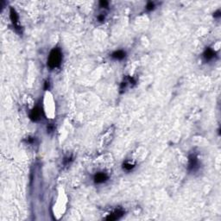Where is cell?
Here are the masks:
<instances>
[{
    "label": "cell",
    "instance_id": "6da1fadb",
    "mask_svg": "<svg viewBox=\"0 0 221 221\" xmlns=\"http://www.w3.org/2000/svg\"><path fill=\"white\" fill-rule=\"evenodd\" d=\"M62 60V54L60 50V49L55 48L49 54V59H48V66L50 68H55L61 65Z\"/></svg>",
    "mask_w": 221,
    "mask_h": 221
},
{
    "label": "cell",
    "instance_id": "7a4b0ae2",
    "mask_svg": "<svg viewBox=\"0 0 221 221\" xmlns=\"http://www.w3.org/2000/svg\"><path fill=\"white\" fill-rule=\"evenodd\" d=\"M124 214H125V212H124L122 209H118V210H116L114 213H110V214H109V215L106 217V220H117L120 219Z\"/></svg>",
    "mask_w": 221,
    "mask_h": 221
},
{
    "label": "cell",
    "instance_id": "3957f363",
    "mask_svg": "<svg viewBox=\"0 0 221 221\" xmlns=\"http://www.w3.org/2000/svg\"><path fill=\"white\" fill-rule=\"evenodd\" d=\"M198 168V159L195 156L191 155L188 159V169L195 170Z\"/></svg>",
    "mask_w": 221,
    "mask_h": 221
},
{
    "label": "cell",
    "instance_id": "277c9868",
    "mask_svg": "<svg viewBox=\"0 0 221 221\" xmlns=\"http://www.w3.org/2000/svg\"><path fill=\"white\" fill-rule=\"evenodd\" d=\"M108 179V176L106 173H98L94 176V182L96 183H103Z\"/></svg>",
    "mask_w": 221,
    "mask_h": 221
},
{
    "label": "cell",
    "instance_id": "5b68a950",
    "mask_svg": "<svg viewBox=\"0 0 221 221\" xmlns=\"http://www.w3.org/2000/svg\"><path fill=\"white\" fill-rule=\"evenodd\" d=\"M40 117H41V109L39 107H35L30 114V119L33 121H37L40 119Z\"/></svg>",
    "mask_w": 221,
    "mask_h": 221
},
{
    "label": "cell",
    "instance_id": "8992f818",
    "mask_svg": "<svg viewBox=\"0 0 221 221\" xmlns=\"http://www.w3.org/2000/svg\"><path fill=\"white\" fill-rule=\"evenodd\" d=\"M10 17H11V20L12 23L18 27V14H17L16 11H15L13 8H11Z\"/></svg>",
    "mask_w": 221,
    "mask_h": 221
},
{
    "label": "cell",
    "instance_id": "52a82bcc",
    "mask_svg": "<svg viewBox=\"0 0 221 221\" xmlns=\"http://www.w3.org/2000/svg\"><path fill=\"white\" fill-rule=\"evenodd\" d=\"M214 56H215V52H214L212 49H210V48L206 49V51L204 52V58H205L206 61L212 60Z\"/></svg>",
    "mask_w": 221,
    "mask_h": 221
},
{
    "label": "cell",
    "instance_id": "ba28073f",
    "mask_svg": "<svg viewBox=\"0 0 221 221\" xmlns=\"http://www.w3.org/2000/svg\"><path fill=\"white\" fill-rule=\"evenodd\" d=\"M125 53L124 51H122V50L116 51L111 55V57L113 59H116V60H122V59L125 58Z\"/></svg>",
    "mask_w": 221,
    "mask_h": 221
},
{
    "label": "cell",
    "instance_id": "9c48e42d",
    "mask_svg": "<svg viewBox=\"0 0 221 221\" xmlns=\"http://www.w3.org/2000/svg\"><path fill=\"white\" fill-rule=\"evenodd\" d=\"M124 168L125 169H126V170H130V169H132L133 168H134V165H132V164H130V163H124Z\"/></svg>",
    "mask_w": 221,
    "mask_h": 221
},
{
    "label": "cell",
    "instance_id": "30bf717a",
    "mask_svg": "<svg viewBox=\"0 0 221 221\" xmlns=\"http://www.w3.org/2000/svg\"><path fill=\"white\" fill-rule=\"evenodd\" d=\"M154 9V4L152 3V2H149V3H148L147 4V10L148 11H151V10H153Z\"/></svg>",
    "mask_w": 221,
    "mask_h": 221
},
{
    "label": "cell",
    "instance_id": "8fae6325",
    "mask_svg": "<svg viewBox=\"0 0 221 221\" xmlns=\"http://www.w3.org/2000/svg\"><path fill=\"white\" fill-rule=\"evenodd\" d=\"M100 6L101 7H107L108 6V2H106V1H101L100 2Z\"/></svg>",
    "mask_w": 221,
    "mask_h": 221
},
{
    "label": "cell",
    "instance_id": "7c38bea8",
    "mask_svg": "<svg viewBox=\"0 0 221 221\" xmlns=\"http://www.w3.org/2000/svg\"><path fill=\"white\" fill-rule=\"evenodd\" d=\"M99 20L100 21V22H102V21H104L105 20V17L103 16V15H100L99 17Z\"/></svg>",
    "mask_w": 221,
    "mask_h": 221
},
{
    "label": "cell",
    "instance_id": "4fadbf2b",
    "mask_svg": "<svg viewBox=\"0 0 221 221\" xmlns=\"http://www.w3.org/2000/svg\"><path fill=\"white\" fill-rule=\"evenodd\" d=\"M48 87H49V84L48 81H46V83H45V89H48Z\"/></svg>",
    "mask_w": 221,
    "mask_h": 221
}]
</instances>
